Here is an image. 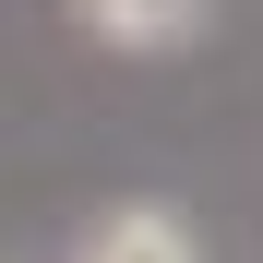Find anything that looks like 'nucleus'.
Listing matches in <instances>:
<instances>
[{"label": "nucleus", "mask_w": 263, "mask_h": 263, "mask_svg": "<svg viewBox=\"0 0 263 263\" xmlns=\"http://www.w3.org/2000/svg\"><path fill=\"white\" fill-rule=\"evenodd\" d=\"M72 263H203V228L167 192H120L72 228Z\"/></svg>", "instance_id": "obj_1"}, {"label": "nucleus", "mask_w": 263, "mask_h": 263, "mask_svg": "<svg viewBox=\"0 0 263 263\" xmlns=\"http://www.w3.org/2000/svg\"><path fill=\"white\" fill-rule=\"evenodd\" d=\"M203 12H215V0H72V24L96 36V48H120V60H167V48H192Z\"/></svg>", "instance_id": "obj_2"}]
</instances>
